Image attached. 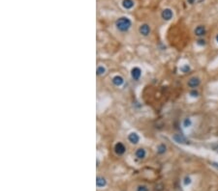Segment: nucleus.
<instances>
[{
  "label": "nucleus",
  "mask_w": 218,
  "mask_h": 191,
  "mask_svg": "<svg viewBox=\"0 0 218 191\" xmlns=\"http://www.w3.org/2000/svg\"><path fill=\"white\" fill-rule=\"evenodd\" d=\"M194 33H195V35L197 36V37L202 38V37H204V36L206 34V27L204 26V25H199V26H197L195 28Z\"/></svg>",
  "instance_id": "20e7f679"
},
{
  "label": "nucleus",
  "mask_w": 218,
  "mask_h": 191,
  "mask_svg": "<svg viewBox=\"0 0 218 191\" xmlns=\"http://www.w3.org/2000/svg\"><path fill=\"white\" fill-rule=\"evenodd\" d=\"M215 40H216V41L218 43V34L216 35V37H215Z\"/></svg>",
  "instance_id": "5701e85b"
},
{
  "label": "nucleus",
  "mask_w": 218,
  "mask_h": 191,
  "mask_svg": "<svg viewBox=\"0 0 218 191\" xmlns=\"http://www.w3.org/2000/svg\"><path fill=\"white\" fill-rule=\"evenodd\" d=\"M189 95H190V97H192V98H198L200 94H199V92L196 89H192L191 91H190Z\"/></svg>",
  "instance_id": "a211bd4d"
},
{
  "label": "nucleus",
  "mask_w": 218,
  "mask_h": 191,
  "mask_svg": "<svg viewBox=\"0 0 218 191\" xmlns=\"http://www.w3.org/2000/svg\"><path fill=\"white\" fill-rule=\"evenodd\" d=\"M191 182H192V179H191L190 177H185V178H184V179H183V184L184 185H189Z\"/></svg>",
  "instance_id": "412c9836"
},
{
  "label": "nucleus",
  "mask_w": 218,
  "mask_h": 191,
  "mask_svg": "<svg viewBox=\"0 0 218 191\" xmlns=\"http://www.w3.org/2000/svg\"><path fill=\"white\" fill-rule=\"evenodd\" d=\"M173 138V140L178 144H189V141H187L185 138L180 136V135H175Z\"/></svg>",
  "instance_id": "ddd939ff"
},
{
  "label": "nucleus",
  "mask_w": 218,
  "mask_h": 191,
  "mask_svg": "<svg viewBox=\"0 0 218 191\" xmlns=\"http://www.w3.org/2000/svg\"><path fill=\"white\" fill-rule=\"evenodd\" d=\"M139 32H140L141 35H143V36H145V37H147V36L149 35V33H150V27H149V25H148V24H147V23L142 24V25L140 26V28H139Z\"/></svg>",
  "instance_id": "39448f33"
},
{
  "label": "nucleus",
  "mask_w": 218,
  "mask_h": 191,
  "mask_svg": "<svg viewBox=\"0 0 218 191\" xmlns=\"http://www.w3.org/2000/svg\"><path fill=\"white\" fill-rule=\"evenodd\" d=\"M114 151H115V154H118V156H121V154H123L124 153H125L126 148L121 142H118V143L115 144Z\"/></svg>",
  "instance_id": "0eeeda50"
},
{
  "label": "nucleus",
  "mask_w": 218,
  "mask_h": 191,
  "mask_svg": "<svg viewBox=\"0 0 218 191\" xmlns=\"http://www.w3.org/2000/svg\"><path fill=\"white\" fill-rule=\"evenodd\" d=\"M187 2H188L189 4H194L196 2V0H187Z\"/></svg>",
  "instance_id": "4be33fe9"
},
{
  "label": "nucleus",
  "mask_w": 218,
  "mask_h": 191,
  "mask_svg": "<svg viewBox=\"0 0 218 191\" xmlns=\"http://www.w3.org/2000/svg\"><path fill=\"white\" fill-rule=\"evenodd\" d=\"M161 16L162 18L164 19V20H171L173 18V12L172 9H170V8H165L164 10L162 11L161 13Z\"/></svg>",
  "instance_id": "f03ea898"
},
{
  "label": "nucleus",
  "mask_w": 218,
  "mask_h": 191,
  "mask_svg": "<svg viewBox=\"0 0 218 191\" xmlns=\"http://www.w3.org/2000/svg\"><path fill=\"white\" fill-rule=\"evenodd\" d=\"M106 184H107L106 179L103 178V177H97V179H96V185H97V187H104L106 186Z\"/></svg>",
  "instance_id": "f8f14e48"
},
{
  "label": "nucleus",
  "mask_w": 218,
  "mask_h": 191,
  "mask_svg": "<svg viewBox=\"0 0 218 191\" xmlns=\"http://www.w3.org/2000/svg\"><path fill=\"white\" fill-rule=\"evenodd\" d=\"M182 126L183 127H185V128H188L192 126V120L190 118H185L182 122Z\"/></svg>",
  "instance_id": "2eb2a0df"
},
{
  "label": "nucleus",
  "mask_w": 218,
  "mask_h": 191,
  "mask_svg": "<svg viewBox=\"0 0 218 191\" xmlns=\"http://www.w3.org/2000/svg\"><path fill=\"white\" fill-rule=\"evenodd\" d=\"M137 191H148V187L145 184L139 185V186L137 187Z\"/></svg>",
  "instance_id": "aec40b11"
},
{
  "label": "nucleus",
  "mask_w": 218,
  "mask_h": 191,
  "mask_svg": "<svg viewBox=\"0 0 218 191\" xmlns=\"http://www.w3.org/2000/svg\"><path fill=\"white\" fill-rule=\"evenodd\" d=\"M96 73H97V75H103V74L106 73V68L104 66H98Z\"/></svg>",
  "instance_id": "dca6fc26"
},
{
  "label": "nucleus",
  "mask_w": 218,
  "mask_h": 191,
  "mask_svg": "<svg viewBox=\"0 0 218 191\" xmlns=\"http://www.w3.org/2000/svg\"><path fill=\"white\" fill-rule=\"evenodd\" d=\"M200 84H201V79L199 78V77H197V76L191 77V78L188 80V82H187V85H188V87L192 88V89H196L197 87L200 86Z\"/></svg>",
  "instance_id": "7ed1b4c3"
},
{
  "label": "nucleus",
  "mask_w": 218,
  "mask_h": 191,
  "mask_svg": "<svg viewBox=\"0 0 218 191\" xmlns=\"http://www.w3.org/2000/svg\"><path fill=\"white\" fill-rule=\"evenodd\" d=\"M112 83H114V85H115L117 87H120V86H122L123 85V83H124V79H123V77L122 76H120V75H115V76H114L112 77Z\"/></svg>",
  "instance_id": "1a4fd4ad"
},
{
  "label": "nucleus",
  "mask_w": 218,
  "mask_h": 191,
  "mask_svg": "<svg viewBox=\"0 0 218 191\" xmlns=\"http://www.w3.org/2000/svg\"><path fill=\"white\" fill-rule=\"evenodd\" d=\"M180 71H182V73H188V71H191V68H190L189 65H184V66H182V67L180 68Z\"/></svg>",
  "instance_id": "f3484780"
},
{
  "label": "nucleus",
  "mask_w": 218,
  "mask_h": 191,
  "mask_svg": "<svg viewBox=\"0 0 218 191\" xmlns=\"http://www.w3.org/2000/svg\"><path fill=\"white\" fill-rule=\"evenodd\" d=\"M167 152V146L165 144H160V145L157 147V153L159 154H163Z\"/></svg>",
  "instance_id": "4468645a"
},
{
  "label": "nucleus",
  "mask_w": 218,
  "mask_h": 191,
  "mask_svg": "<svg viewBox=\"0 0 218 191\" xmlns=\"http://www.w3.org/2000/svg\"><path fill=\"white\" fill-rule=\"evenodd\" d=\"M128 141L131 144L136 145V144L139 143L140 136L138 135V133H136V132H131V133H129V135H128Z\"/></svg>",
  "instance_id": "6e6552de"
},
{
  "label": "nucleus",
  "mask_w": 218,
  "mask_h": 191,
  "mask_svg": "<svg viewBox=\"0 0 218 191\" xmlns=\"http://www.w3.org/2000/svg\"><path fill=\"white\" fill-rule=\"evenodd\" d=\"M121 5H122V7L124 8V9L130 10L135 6V2L133 1V0H122Z\"/></svg>",
  "instance_id": "9d476101"
},
{
  "label": "nucleus",
  "mask_w": 218,
  "mask_h": 191,
  "mask_svg": "<svg viewBox=\"0 0 218 191\" xmlns=\"http://www.w3.org/2000/svg\"><path fill=\"white\" fill-rule=\"evenodd\" d=\"M135 156H136V157H137L138 159H143L145 157V156H147V152H145V149L140 148V149H138V150L136 151V153H135Z\"/></svg>",
  "instance_id": "9b49d317"
},
{
  "label": "nucleus",
  "mask_w": 218,
  "mask_h": 191,
  "mask_svg": "<svg viewBox=\"0 0 218 191\" xmlns=\"http://www.w3.org/2000/svg\"><path fill=\"white\" fill-rule=\"evenodd\" d=\"M131 76L134 80H139L142 76V70L138 67H135L131 70Z\"/></svg>",
  "instance_id": "423d86ee"
},
{
  "label": "nucleus",
  "mask_w": 218,
  "mask_h": 191,
  "mask_svg": "<svg viewBox=\"0 0 218 191\" xmlns=\"http://www.w3.org/2000/svg\"><path fill=\"white\" fill-rule=\"evenodd\" d=\"M197 45H198L199 46H205L206 45V41L205 39L200 38V39H199V40L197 41Z\"/></svg>",
  "instance_id": "6ab92c4d"
},
{
  "label": "nucleus",
  "mask_w": 218,
  "mask_h": 191,
  "mask_svg": "<svg viewBox=\"0 0 218 191\" xmlns=\"http://www.w3.org/2000/svg\"><path fill=\"white\" fill-rule=\"evenodd\" d=\"M132 21L130 18H128L127 16H121L115 21V26L117 29L119 30L120 32H127L129 29L131 28Z\"/></svg>",
  "instance_id": "f257e3e1"
}]
</instances>
